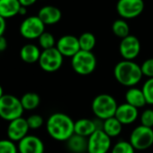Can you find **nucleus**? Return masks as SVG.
I'll use <instances>...</instances> for the list:
<instances>
[{
    "instance_id": "f257e3e1",
    "label": "nucleus",
    "mask_w": 153,
    "mask_h": 153,
    "mask_svg": "<svg viewBox=\"0 0 153 153\" xmlns=\"http://www.w3.org/2000/svg\"><path fill=\"white\" fill-rule=\"evenodd\" d=\"M75 122L66 114H52L47 120L46 129L49 135L59 141H67L74 133Z\"/></svg>"
},
{
    "instance_id": "f03ea898",
    "label": "nucleus",
    "mask_w": 153,
    "mask_h": 153,
    "mask_svg": "<svg viewBox=\"0 0 153 153\" xmlns=\"http://www.w3.org/2000/svg\"><path fill=\"white\" fill-rule=\"evenodd\" d=\"M115 79L124 87L132 88L137 85L141 78L142 72L140 66L133 60H122L118 62L114 69Z\"/></svg>"
},
{
    "instance_id": "7ed1b4c3",
    "label": "nucleus",
    "mask_w": 153,
    "mask_h": 153,
    "mask_svg": "<svg viewBox=\"0 0 153 153\" xmlns=\"http://www.w3.org/2000/svg\"><path fill=\"white\" fill-rule=\"evenodd\" d=\"M118 105L114 97L108 94L97 96L92 102V111L97 118L106 120L115 115Z\"/></svg>"
},
{
    "instance_id": "20e7f679",
    "label": "nucleus",
    "mask_w": 153,
    "mask_h": 153,
    "mask_svg": "<svg viewBox=\"0 0 153 153\" xmlns=\"http://www.w3.org/2000/svg\"><path fill=\"white\" fill-rule=\"evenodd\" d=\"M24 107L21 100L14 95L5 94L0 99V118L11 122L22 117Z\"/></svg>"
},
{
    "instance_id": "39448f33",
    "label": "nucleus",
    "mask_w": 153,
    "mask_h": 153,
    "mask_svg": "<svg viewBox=\"0 0 153 153\" xmlns=\"http://www.w3.org/2000/svg\"><path fill=\"white\" fill-rule=\"evenodd\" d=\"M71 66L76 74L88 76L95 71L97 68V58L92 51L80 50L71 58Z\"/></svg>"
},
{
    "instance_id": "423d86ee",
    "label": "nucleus",
    "mask_w": 153,
    "mask_h": 153,
    "mask_svg": "<svg viewBox=\"0 0 153 153\" xmlns=\"http://www.w3.org/2000/svg\"><path fill=\"white\" fill-rule=\"evenodd\" d=\"M130 143L135 149L144 150L153 145V130L152 128L139 125L133 129L130 135Z\"/></svg>"
},
{
    "instance_id": "0eeeda50",
    "label": "nucleus",
    "mask_w": 153,
    "mask_h": 153,
    "mask_svg": "<svg viewBox=\"0 0 153 153\" xmlns=\"http://www.w3.org/2000/svg\"><path fill=\"white\" fill-rule=\"evenodd\" d=\"M39 65L46 72H54L60 68L63 63V56L56 47L43 50L41 53Z\"/></svg>"
},
{
    "instance_id": "6e6552de",
    "label": "nucleus",
    "mask_w": 153,
    "mask_h": 153,
    "mask_svg": "<svg viewBox=\"0 0 153 153\" xmlns=\"http://www.w3.org/2000/svg\"><path fill=\"white\" fill-rule=\"evenodd\" d=\"M45 25L42 20L36 16H29L25 19L20 25L21 35L28 40L39 39V37L45 32Z\"/></svg>"
},
{
    "instance_id": "1a4fd4ad",
    "label": "nucleus",
    "mask_w": 153,
    "mask_h": 153,
    "mask_svg": "<svg viewBox=\"0 0 153 153\" xmlns=\"http://www.w3.org/2000/svg\"><path fill=\"white\" fill-rule=\"evenodd\" d=\"M111 143V138L103 130H97L88 138V153H107Z\"/></svg>"
},
{
    "instance_id": "9d476101",
    "label": "nucleus",
    "mask_w": 153,
    "mask_h": 153,
    "mask_svg": "<svg viewBox=\"0 0 153 153\" xmlns=\"http://www.w3.org/2000/svg\"><path fill=\"white\" fill-rule=\"evenodd\" d=\"M143 0H118L116 10L123 18L131 19L139 16L144 10Z\"/></svg>"
},
{
    "instance_id": "9b49d317",
    "label": "nucleus",
    "mask_w": 153,
    "mask_h": 153,
    "mask_svg": "<svg viewBox=\"0 0 153 153\" xmlns=\"http://www.w3.org/2000/svg\"><path fill=\"white\" fill-rule=\"evenodd\" d=\"M119 51L125 60H133L138 57L140 51V43L139 39L131 34L122 39L119 45Z\"/></svg>"
},
{
    "instance_id": "f8f14e48",
    "label": "nucleus",
    "mask_w": 153,
    "mask_h": 153,
    "mask_svg": "<svg viewBox=\"0 0 153 153\" xmlns=\"http://www.w3.org/2000/svg\"><path fill=\"white\" fill-rule=\"evenodd\" d=\"M30 128L27 123V120L20 117L17 119H15L11 122H9V124L7 126V137L8 140L12 141H20L25 137L28 135Z\"/></svg>"
},
{
    "instance_id": "ddd939ff",
    "label": "nucleus",
    "mask_w": 153,
    "mask_h": 153,
    "mask_svg": "<svg viewBox=\"0 0 153 153\" xmlns=\"http://www.w3.org/2000/svg\"><path fill=\"white\" fill-rule=\"evenodd\" d=\"M56 48L63 57H73L80 51L79 38L73 35H64L59 39Z\"/></svg>"
},
{
    "instance_id": "4468645a",
    "label": "nucleus",
    "mask_w": 153,
    "mask_h": 153,
    "mask_svg": "<svg viewBox=\"0 0 153 153\" xmlns=\"http://www.w3.org/2000/svg\"><path fill=\"white\" fill-rule=\"evenodd\" d=\"M19 153H43L44 144L42 140L34 135H27L19 141Z\"/></svg>"
},
{
    "instance_id": "2eb2a0df",
    "label": "nucleus",
    "mask_w": 153,
    "mask_h": 153,
    "mask_svg": "<svg viewBox=\"0 0 153 153\" xmlns=\"http://www.w3.org/2000/svg\"><path fill=\"white\" fill-rule=\"evenodd\" d=\"M139 115V111L137 108L131 106V105L124 103L118 105L114 117L123 124L128 125L134 123Z\"/></svg>"
},
{
    "instance_id": "dca6fc26",
    "label": "nucleus",
    "mask_w": 153,
    "mask_h": 153,
    "mask_svg": "<svg viewBox=\"0 0 153 153\" xmlns=\"http://www.w3.org/2000/svg\"><path fill=\"white\" fill-rule=\"evenodd\" d=\"M61 11L53 6H46L39 10L38 17L44 25H55L61 19Z\"/></svg>"
},
{
    "instance_id": "f3484780",
    "label": "nucleus",
    "mask_w": 153,
    "mask_h": 153,
    "mask_svg": "<svg viewBox=\"0 0 153 153\" xmlns=\"http://www.w3.org/2000/svg\"><path fill=\"white\" fill-rule=\"evenodd\" d=\"M97 130V127L95 120L82 118L75 122V125H74L75 134L88 138Z\"/></svg>"
},
{
    "instance_id": "a211bd4d",
    "label": "nucleus",
    "mask_w": 153,
    "mask_h": 153,
    "mask_svg": "<svg viewBox=\"0 0 153 153\" xmlns=\"http://www.w3.org/2000/svg\"><path fill=\"white\" fill-rule=\"evenodd\" d=\"M21 4L19 0H0V16L11 18L19 15Z\"/></svg>"
},
{
    "instance_id": "6ab92c4d",
    "label": "nucleus",
    "mask_w": 153,
    "mask_h": 153,
    "mask_svg": "<svg viewBox=\"0 0 153 153\" xmlns=\"http://www.w3.org/2000/svg\"><path fill=\"white\" fill-rule=\"evenodd\" d=\"M125 100L127 104L137 109L143 107L147 104L142 89L137 88H130L127 90L125 94Z\"/></svg>"
},
{
    "instance_id": "aec40b11",
    "label": "nucleus",
    "mask_w": 153,
    "mask_h": 153,
    "mask_svg": "<svg viewBox=\"0 0 153 153\" xmlns=\"http://www.w3.org/2000/svg\"><path fill=\"white\" fill-rule=\"evenodd\" d=\"M67 146L73 153L88 152V138L74 133L67 140Z\"/></svg>"
},
{
    "instance_id": "412c9836",
    "label": "nucleus",
    "mask_w": 153,
    "mask_h": 153,
    "mask_svg": "<svg viewBox=\"0 0 153 153\" xmlns=\"http://www.w3.org/2000/svg\"><path fill=\"white\" fill-rule=\"evenodd\" d=\"M41 51L40 49L34 44H25L22 47L20 51V57L23 61L32 64L39 61L41 57Z\"/></svg>"
},
{
    "instance_id": "4be33fe9",
    "label": "nucleus",
    "mask_w": 153,
    "mask_h": 153,
    "mask_svg": "<svg viewBox=\"0 0 153 153\" xmlns=\"http://www.w3.org/2000/svg\"><path fill=\"white\" fill-rule=\"evenodd\" d=\"M123 130V124L114 116L103 122V131L110 137H117Z\"/></svg>"
},
{
    "instance_id": "5701e85b",
    "label": "nucleus",
    "mask_w": 153,
    "mask_h": 153,
    "mask_svg": "<svg viewBox=\"0 0 153 153\" xmlns=\"http://www.w3.org/2000/svg\"><path fill=\"white\" fill-rule=\"evenodd\" d=\"M21 103L25 110H33L37 108L41 103V98L38 94L33 93V92H28L25 93L22 97H21Z\"/></svg>"
},
{
    "instance_id": "b1692460",
    "label": "nucleus",
    "mask_w": 153,
    "mask_h": 153,
    "mask_svg": "<svg viewBox=\"0 0 153 153\" xmlns=\"http://www.w3.org/2000/svg\"><path fill=\"white\" fill-rule=\"evenodd\" d=\"M79 46L81 51H92V50L96 46V37L93 33H84L79 37Z\"/></svg>"
},
{
    "instance_id": "393cba45",
    "label": "nucleus",
    "mask_w": 153,
    "mask_h": 153,
    "mask_svg": "<svg viewBox=\"0 0 153 153\" xmlns=\"http://www.w3.org/2000/svg\"><path fill=\"white\" fill-rule=\"evenodd\" d=\"M112 30L114 35L122 39L130 35V27L128 24L124 20H122V19H119L114 22Z\"/></svg>"
},
{
    "instance_id": "a878e982",
    "label": "nucleus",
    "mask_w": 153,
    "mask_h": 153,
    "mask_svg": "<svg viewBox=\"0 0 153 153\" xmlns=\"http://www.w3.org/2000/svg\"><path fill=\"white\" fill-rule=\"evenodd\" d=\"M39 41V44L40 46L43 49V50H49L51 48L55 47V38L54 36L48 32H44L38 39Z\"/></svg>"
},
{
    "instance_id": "bb28decb",
    "label": "nucleus",
    "mask_w": 153,
    "mask_h": 153,
    "mask_svg": "<svg viewBox=\"0 0 153 153\" xmlns=\"http://www.w3.org/2000/svg\"><path fill=\"white\" fill-rule=\"evenodd\" d=\"M135 149L130 143V141H118L112 149L111 153H135Z\"/></svg>"
},
{
    "instance_id": "cd10ccee",
    "label": "nucleus",
    "mask_w": 153,
    "mask_h": 153,
    "mask_svg": "<svg viewBox=\"0 0 153 153\" xmlns=\"http://www.w3.org/2000/svg\"><path fill=\"white\" fill-rule=\"evenodd\" d=\"M141 89L144 94L147 104L153 105V78L148 79L143 84Z\"/></svg>"
},
{
    "instance_id": "c85d7f7f",
    "label": "nucleus",
    "mask_w": 153,
    "mask_h": 153,
    "mask_svg": "<svg viewBox=\"0 0 153 153\" xmlns=\"http://www.w3.org/2000/svg\"><path fill=\"white\" fill-rule=\"evenodd\" d=\"M0 153H18V148L10 140H0Z\"/></svg>"
},
{
    "instance_id": "c756f323",
    "label": "nucleus",
    "mask_w": 153,
    "mask_h": 153,
    "mask_svg": "<svg viewBox=\"0 0 153 153\" xmlns=\"http://www.w3.org/2000/svg\"><path fill=\"white\" fill-rule=\"evenodd\" d=\"M140 123L143 126L152 128L153 127V110L146 109L140 115Z\"/></svg>"
},
{
    "instance_id": "7c9ffc66",
    "label": "nucleus",
    "mask_w": 153,
    "mask_h": 153,
    "mask_svg": "<svg viewBox=\"0 0 153 153\" xmlns=\"http://www.w3.org/2000/svg\"><path fill=\"white\" fill-rule=\"evenodd\" d=\"M141 72L143 76H146L149 79L153 78V58L148 59L140 65Z\"/></svg>"
},
{
    "instance_id": "2f4dec72",
    "label": "nucleus",
    "mask_w": 153,
    "mask_h": 153,
    "mask_svg": "<svg viewBox=\"0 0 153 153\" xmlns=\"http://www.w3.org/2000/svg\"><path fill=\"white\" fill-rule=\"evenodd\" d=\"M27 123L30 129H39L43 124V118L40 114H32L27 119Z\"/></svg>"
},
{
    "instance_id": "473e14b6",
    "label": "nucleus",
    "mask_w": 153,
    "mask_h": 153,
    "mask_svg": "<svg viewBox=\"0 0 153 153\" xmlns=\"http://www.w3.org/2000/svg\"><path fill=\"white\" fill-rule=\"evenodd\" d=\"M7 29V22L6 19L3 18L2 16H0V37H2L6 32Z\"/></svg>"
},
{
    "instance_id": "72a5a7b5",
    "label": "nucleus",
    "mask_w": 153,
    "mask_h": 153,
    "mask_svg": "<svg viewBox=\"0 0 153 153\" xmlns=\"http://www.w3.org/2000/svg\"><path fill=\"white\" fill-rule=\"evenodd\" d=\"M7 48V42L4 36L0 37V52L4 51Z\"/></svg>"
},
{
    "instance_id": "f704fd0d",
    "label": "nucleus",
    "mask_w": 153,
    "mask_h": 153,
    "mask_svg": "<svg viewBox=\"0 0 153 153\" xmlns=\"http://www.w3.org/2000/svg\"><path fill=\"white\" fill-rule=\"evenodd\" d=\"M36 1H37V0H19V2H20L21 6L25 7H31V6L33 5Z\"/></svg>"
},
{
    "instance_id": "c9c22d12",
    "label": "nucleus",
    "mask_w": 153,
    "mask_h": 153,
    "mask_svg": "<svg viewBox=\"0 0 153 153\" xmlns=\"http://www.w3.org/2000/svg\"><path fill=\"white\" fill-rule=\"evenodd\" d=\"M26 12H27V7L21 6L20 10H19V15H21V16H25V15L26 14Z\"/></svg>"
},
{
    "instance_id": "e433bc0d",
    "label": "nucleus",
    "mask_w": 153,
    "mask_h": 153,
    "mask_svg": "<svg viewBox=\"0 0 153 153\" xmlns=\"http://www.w3.org/2000/svg\"><path fill=\"white\" fill-rule=\"evenodd\" d=\"M5 94H4V91H3V88L0 86V99H1V97L4 96Z\"/></svg>"
}]
</instances>
